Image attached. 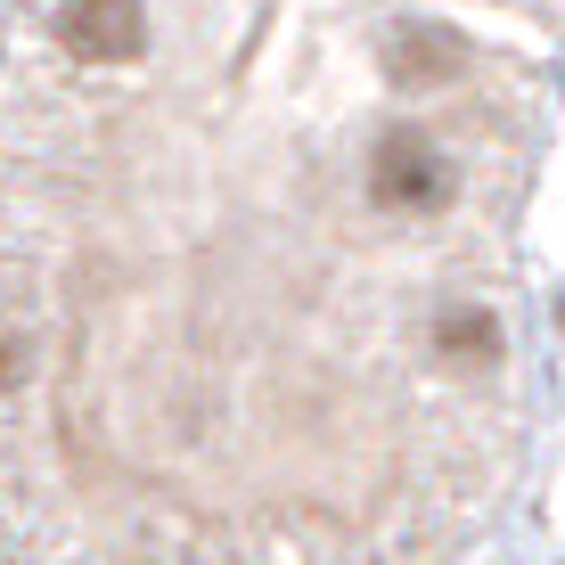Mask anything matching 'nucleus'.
Segmentation results:
<instances>
[{"instance_id":"f257e3e1","label":"nucleus","mask_w":565,"mask_h":565,"mask_svg":"<svg viewBox=\"0 0 565 565\" xmlns=\"http://www.w3.org/2000/svg\"><path fill=\"white\" fill-rule=\"evenodd\" d=\"M57 50L83 66H131L148 50V0H57Z\"/></svg>"}]
</instances>
